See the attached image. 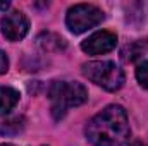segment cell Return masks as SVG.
I'll return each instance as SVG.
<instances>
[{
  "label": "cell",
  "instance_id": "cell-1",
  "mask_svg": "<svg viewBox=\"0 0 148 146\" xmlns=\"http://www.w3.org/2000/svg\"><path fill=\"white\" fill-rule=\"evenodd\" d=\"M129 134L127 113L121 105H109L86 126V138L93 146H124Z\"/></svg>",
  "mask_w": 148,
  "mask_h": 146
},
{
  "label": "cell",
  "instance_id": "cell-2",
  "mask_svg": "<svg viewBox=\"0 0 148 146\" xmlns=\"http://www.w3.org/2000/svg\"><path fill=\"white\" fill-rule=\"evenodd\" d=\"M48 96L52 102V115L59 120L67 113L69 108L83 105L88 100V91L81 83L55 81L48 89Z\"/></svg>",
  "mask_w": 148,
  "mask_h": 146
},
{
  "label": "cell",
  "instance_id": "cell-3",
  "mask_svg": "<svg viewBox=\"0 0 148 146\" xmlns=\"http://www.w3.org/2000/svg\"><path fill=\"white\" fill-rule=\"evenodd\" d=\"M83 74L95 84L102 86L107 91H117L124 84V72L119 65L110 60L86 62L83 64Z\"/></svg>",
  "mask_w": 148,
  "mask_h": 146
},
{
  "label": "cell",
  "instance_id": "cell-4",
  "mask_svg": "<svg viewBox=\"0 0 148 146\" xmlns=\"http://www.w3.org/2000/svg\"><path fill=\"white\" fill-rule=\"evenodd\" d=\"M103 21V12L90 3H77L67 10L66 24L74 35H81Z\"/></svg>",
  "mask_w": 148,
  "mask_h": 146
},
{
  "label": "cell",
  "instance_id": "cell-5",
  "mask_svg": "<svg viewBox=\"0 0 148 146\" xmlns=\"http://www.w3.org/2000/svg\"><path fill=\"white\" fill-rule=\"evenodd\" d=\"M29 31V21L26 16L19 10H12L3 16L2 19V33L9 41H19L28 35Z\"/></svg>",
  "mask_w": 148,
  "mask_h": 146
},
{
  "label": "cell",
  "instance_id": "cell-6",
  "mask_svg": "<svg viewBox=\"0 0 148 146\" xmlns=\"http://www.w3.org/2000/svg\"><path fill=\"white\" fill-rule=\"evenodd\" d=\"M115 45H117V36L110 31L103 29V31H97L91 36H88L81 43V48L88 55H100V53H107L114 50Z\"/></svg>",
  "mask_w": 148,
  "mask_h": 146
},
{
  "label": "cell",
  "instance_id": "cell-7",
  "mask_svg": "<svg viewBox=\"0 0 148 146\" xmlns=\"http://www.w3.org/2000/svg\"><path fill=\"white\" fill-rule=\"evenodd\" d=\"M19 102V91L10 86H0V115H7Z\"/></svg>",
  "mask_w": 148,
  "mask_h": 146
},
{
  "label": "cell",
  "instance_id": "cell-8",
  "mask_svg": "<svg viewBox=\"0 0 148 146\" xmlns=\"http://www.w3.org/2000/svg\"><path fill=\"white\" fill-rule=\"evenodd\" d=\"M38 45L45 52H57V50H62L66 46V41L53 33H43L41 36H38Z\"/></svg>",
  "mask_w": 148,
  "mask_h": 146
},
{
  "label": "cell",
  "instance_id": "cell-9",
  "mask_svg": "<svg viewBox=\"0 0 148 146\" xmlns=\"http://www.w3.org/2000/svg\"><path fill=\"white\" fill-rule=\"evenodd\" d=\"M147 50V45L141 41H133L129 45H126L121 52V57L124 62H134L140 55H143V52Z\"/></svg>",
  "mask_w": 148,
  "mask_h": 146
},
{
  "label": "cell",
  "instance_id": "cell-10",
  "mask_svg": "<svg viewBox=\"0 0 148 146\" xmlns=\"http://www.w3.org/2000/svg\"><path fill=\"white\" fill-rule=\"evenodd\" d=\"M24 129V119L23 117H14L10 120L0 122V134L2 136H14L19 134Z\"/></svg>",
  "mask_w": 148,
  "mask_h": 146
},
{
  "label": "cell",
  "instance_id": "cell-11",
  "mask_svg": "<svg viewBox=\"0 0 148 146\" xmlns=\"http://www.w3.org/2000/svg\"><path fill=\"white\" fill-rule=\"evenodd\" d=\"M136 79H138V83H140L143 88L148 89V60H143V62L136 67Z\"/></svg>",
  "mask_w": 148,
  "mask_h": 146
},
{
  "label": "cell",
  "instance_id": "cell-12",
  "mask_svg": "<svg viewBox=\"0 0 148 146\" xmlns=\"http://www.w3.org/2000/svg\"><path fill=\"white\" fill-rule=\"evenodd\" d=\"M7 69H9V57L5 52L0 50V74L7 72Z\"/></svg>",
  "mask_w": 148,
  "mask_h": 146
},
{
  "label": "cell",
  "instance_id": "cell-13",
  "mask_svg": "<svg viewBox=\"0 0 148 146\" xmlns=\"http://www.w3.org/2000/svg\"><path fill=\"white\" fill-rule=\"evenodd\" d=\"M9 9V2H0V12H5Z\"/></svg>",
  "mask_w": 148,
  "mask_h": 146
},
{
  "label": "cell",
  "instance_id": "cell-14",
  "mask_svg": "<svg viewBox=\"0 0 148 146\" xmlns=\"http://www.w3.org/2000/svg\"><path fill=\"white\" fill-rule=\"evenodd\" d=\"M129 146H145V145H143L141 141H134V143H131Z\"/></svg>",
  "mask_w": 148,
  "mask_h": 146
},
{
  "label": "cell",
  "instance_id": "cell-15",
  "mask_svg": "<svg viewBox=\"0 0 148 146\" xmlns=\"http://www.w3.org/2000/svg\"><path fill=\"white\" fill-rule=\"evenodd\" d=\"M0 146H14V145H9V143H3V145H0Z\"/></svg>",
  "mask_w": 148,
  "mask_h": 146
}]
</instances>
